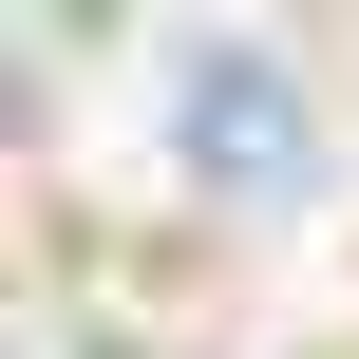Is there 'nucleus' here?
<instances>
[{"label":"nucleus","instance_id":"obj_1","mask_svg":"<svg viewBox=\"0 0 359 359\" xmlns=\"http://www.w3.org/2000/svg\"><path fill=\"white\" fill-rule=\"evenodd\" d=\"M189 151H208V189H284V170H303L284 76H265V57H189Z\"/></svg>","mask_w":359,"mask_h":359}]
</instances>
